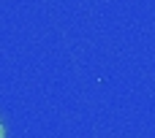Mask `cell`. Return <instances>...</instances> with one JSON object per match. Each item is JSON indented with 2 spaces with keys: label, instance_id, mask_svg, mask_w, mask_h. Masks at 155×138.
Masks as SVG:
<instances>
[{
  "label": "cell",
  "instance_id": "1",
  "mask_svg": "<svg viewBox=\"0 0 155 138\" xmlns=\"http://www.w3.org/2000/svg\"><path fill=\"white\" fill-rule=\"evenodd\" d=\"M0 138H5V130H3V122H0Z\"/></svg>",
  "mask_w": 155,
  "mask_h": 138
}]
</instances>
